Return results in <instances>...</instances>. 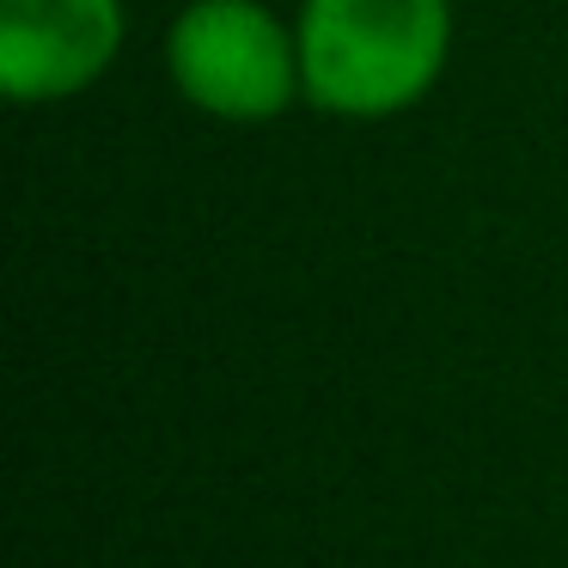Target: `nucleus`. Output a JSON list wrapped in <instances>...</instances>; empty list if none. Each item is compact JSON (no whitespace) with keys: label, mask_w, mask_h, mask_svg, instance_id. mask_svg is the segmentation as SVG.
<instances>
[{"label":"nucleus","mask_w":568,"mask_h":568,"mask_svg":"<svg viewBox=\"0 0 568 568\" xmlns=\"http://www.w3.org/2000/svg\"><path fill=\"white\" fill-rule=\"evenodd\" d=\"M165 74L196 116L226 129L282 123L300 87V38L263 0H184L165 26Z\"/></svg>","instance_id":"2"},{"label":"nucleus","mask_w":568,"mask_h":568,"mask_svg":"<svg viewBox=\"0 0 568 568\" xmlns=\"http://www.w3.org/2000/svg\"><path fill=\"white\" fill-rule=\"evenodd\" d=\"M129 43L123 0H0V92L62 104L99 87Z\"/></svg>","instance_id":"3"},{"label":"nucleus","mask_w":568,"mask_h":568,"mask_svg":"<svg viewBox=\"0 0 568 568\" xmlns=\"http://www.w3.org/2000/svg\"><path fill=\"white\" fill-rule=\"evenodd\" d=\"M300 87L318 116L392 123L453 62V0H300Z\"/></svg>","instance_id":"1"}]
</instances>
